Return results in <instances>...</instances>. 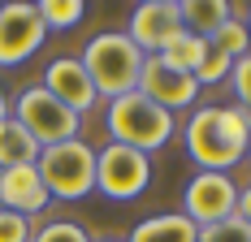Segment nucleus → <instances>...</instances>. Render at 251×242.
I'll use <instances>...</instances> for the list:
<instances>
[{
	"label": "nucleus",
	"mask_w": 251,
	"mask_h": 242,
	"mask_svg": "<svg viewBox=\"0 0 251 242\" xmlns=\"http://www.w3.org/2000/svg\"><path fill=\"white\" fill-rule=\"evenodd\" d=\"M182 139L200 173H229L243 156H251V125L243 108H221V104L195 108Z\"/></svg>",
	"instance_id": "1"
},
{
	"label": "nucleus",
	"mask_w": 251,
	"mask_h": 242,
	"mask_svg": "<svg viewBox=\"0 0 251 242\" xmlns=\"http://www.w3.org/2000/svg\"><path fill=\"white\" fill-rule=\"evenodd\" d=\"M82 70L91 78V87H96V96L104 99H117V96H130V91H139V73H143V52L134 48V39L126 35V30H104L96 35L87 48H82Z\"/></svg>",
	"instance_id": "2"
},
{
	"label": "nucleus",
	"mask_w": 251,
	"mask_h": 242,
	"mask_svg": "<svg viewBox=\"0 0 251 242\" xmlns=\"http://www.w3.org/2000/svg\"><path fill=\"white\" fill-rule=\"evenodd\" d=\"M104 125H108V143H122L151 156L156 147H165L174 139V113H165L160 104H151L148 96L130 91V96L108 99V113H104Z\"/></svg>",
	"instance_id": "3"
},
{
	"label": "nucleus",
	"mask_w": 251,
	"mask_h": 242,
	"mask_svg": "<svg viewBox=\"0 0 251 242\" xmlns=\"http://www.w3.org/2000/svg\"><path fill=\"white\" fill-rule=\"evenodd\" d=\"M35 169L44 177L52 199H87L96 191V147H87L82 139H70V143H56V147H44Z\"/></svg>",
	"instance_id": "4"
},
{
	"label": "nucleus",
	"mask_w": 251,
	"mask_h": 242,
	"mask_svg": "<svg viewBox=\"0 0 251 242\" xmlns=\"http://www.w3.org/2000/svg\"><path fill=\"white\" fill-rule=\"evenodd\" d=\"M9 117L18 121V125H22L39 147L70 143V139H78V130H82V117L70 113V108H65L56 96H48L44 87H26L22 96L13 99Z\"/></svg>",
	"instance_id": "5"
},
{
	"label": "nucleus",
	"mask_w": 251,
	"mask_h": 242,
	"mask_svg": "<svg viewBox=\"0 0 251 242\" xmlns=\"http://www.w3.org/2000/svg\"><path fill=\"white\" fill-rule=\"evenodd\" d=\"M151 182V156L134 151V147H122V143H108L96 151V191L108 194V199H139Z\"/></svg>",
	"instance_id": "6"
},
{
	"label": "nucleus",
	"mask_w": 251,
	"mask_h": 242,
	"mask_svg": "<svg viewBox=\"0 0 251 242\" xmlns=\"http://www.w3.org/2000/svg\"><path fill=\"white\" fill-rule=\"evenodd\" d=\"M44 39H48V26L35 4H26V0L0 4V70L30 61L44 48Z\"/></svg>",
	"instance_id": "7"
},
{
	"label": "nucleus",
	"mask_w": 251,
	"mask_h": 242,
	"mask_svg": "<svg viewBox=\"0 0 251 242\" xmlns=\"http://www.w3.org/2000/svg\"><path fill=\"white\" fill-rule=\"evenodd\" d=\"M238 208V186L229 173H195L182 191V217L195 225H217L234 217Z\"/></svg>",
	"instance_id": "8"
},
{
	"label": "nucleus",
	"mask_w": 251,
	"mask_h": 242,
	"mask_svg": "<svg viewBox=\"0 0 251 242\" xmlns=\"http://www.w3.org/2000/svg\"><path fill=\"white\" fill-rule=\"evenodd\" d=\"M134 48L143 56H160V52L182 35V13H177V0H143L134 13H130V30Z\"/></svg>",
	"instance_id": "9"
},
{
	"label": "nucleus",
	"mask_w": 251,
	"mask_h": 242,
	"mask_svg": "<svg viewBox=\"0 0 251 242\" xmlns=\"http://www.w3.org/2000/svg\"><path fill=\"white\" fill-rule=\"evenodd\" d=\"M139 96H148L151 104H160L165 113H177V108H191L200 99V82L191 73L169 70L160 56H148L143 61V73H139Z\"/></svg>",
	"instance_id": "10"
},
{
	"label": "nucleus",
	"mask_w": 251,
	"mask_h": 242,
	"mask_svg": "<svg viewBox=\"0 0 251 242\" xmlns=\"http://www.w3.org/2000/svg\"><path fill=\"white\" fill-rule=\"evenodd\" d=\"M39 87H44L48 96H56L70 113H78V117L100 104V96H96V87H91V78H87V70H82L78 56H56V61H48Z\"/></svg>",
	"instance_id": "11"
},
{
	"label": "nucleus",
	"mask_w": 251,
	"mask_h": 242,
	"mask_svg": "<svg viewBox=\"0 0 251 242\" xmlns=\"http://www.w3.org/2000/svg\"><path fill=\"white\" fill-rule=\"evenodd\" d=\"M48 186L35 165H18V169H0V208L18 212V217H39L48 208Z\"/></svg>",
	"instance_id": "12"
},
{
	"label": "nucleus",
	"mask_w": 251,
	"mask_h": 242,
	"mask_svg": "<svg viewBox=\"0 0 251 242\" xmlns=\"http://www.w3.org/2000/svg\"><path fill=\"white\" fill-rule=\"evenodd\" d=\"M238 4L229 0H177V13H182V30L200 35V39H212L221 26L234 18Z\"/></svg>",
	"instance_id": "13"
},
{
	"label": "nucleus",
	"mask_w": 251,
	"mask_h": 242,
	"mask_svg": "<svg viewBox=\"0 0 251 242\" xmlns=\"http://www.w3.org/2000/svg\"><path fill=\"white\" fill-rule=\"evenodd\" d=\"M195 238H200V225L186 220L182 212H169V217L139 220V225L130 229V238H126V242H195Z\"/></svg>",
	"instance_id": "14"
},
{
	"label": "nucleus",
	"mask_w": 251,
	"mask_h": 242,
	"mask_svg": "<svg viewBox=\"0 0 251 242\" xmlns=\"http://www.w3.org/2000/svg\"><path fill=\"white\" fill-rule=\"evenodd\" d=\"M39 151H44V147L35 143V139H30V134H26V130H22L13 117L0 121V169L35 165V160H39Z\"/></svg>",
	"instance_id": "15"
},
{
	"label": "nucleus",
	"mask_w": 251,
	"mask_h": 242,
	"mask_svg": "<svg viewBox=\"0 0 251 242\" xmlns=\"http://www.w3.org/2000/svg\"><path fill=\"white\" fill-rule=\"evenodd\" d=\"M203 48H208V39H200V35H191V30H182L169 48L160 52V61L169 65V70L177 73H191L195 78V70H200V61H203Z\"/></svg>",
	"instance_id": "16"
},
{
	"label": "nucleus",
	"mask_w": 251,
	"mask_h": 242,
	"mask_svg": "<svg viewBox=\"0 0 251 242\" xmlns=\"http://www.w3.org/2000/svg\"><path fill=\"white\" fill-rule=\"evenodd\" d=\"M35 9H39V18H44L48 30H70V26H78L82 13H87L82 0H39Z\"/></svg>",
	"instance_id": "17"
},
{
	"label": "nucleus",
	"mask_w": 251,
	"mask_h": 242,
	"mask_svg": "<svg viewBox=\"0 0 251 242\" xmlns=\"http://www.w3.org/2000/svg\"><path fill=\"white\" fill-rule=\"evenodd\" d=\"M208 44H217L226 56H234V61H238V56H247V52H251V30H247V22H243V18H229V22L221 26Z\"/></svg>",
	"instance_id": "18"
},
{
	"label": "nucleus",
	"mask_w": 251,
	"mask_h": 242,
	"mask_svg": "<svg viewBox=\"0 0 251 242\" xmlns=\"http://www.w3.org/2000/svg\"><path fill=\"white\" fill-rule=\"evenodd\" d=\"M229 70H234V56H226V52L217 48V44H208L203 48V61H200V70H195V82L200 87H212V82H226Z\"/></svg>",
	"instance_id": "19"
},
{
	"label": "nucleus",
	"mask_w": 251,
	"mask_h": 242,
	"mask_svg": "<svg viewBox=\"0 0 251 242\" xmlns=\"http://www.w3.org/2000/svg\"><path fill=\"white\" fill-rule=\"evenodd\" d=\"M195 242H251V225L243 217H226L217 225H200V238Z\"/></svg>",
	"instance_id": "20"
},
{
	"label": "nucleus",
	"mask_w": 251,
	"mask_h": 242,
	"mask_svg": "<svg viewBox=\"0 0 251 242\" xmlns=\"http://www.w3.org/2000/svg\"><path fill=\"white\" fill-rule=\"evenodd\" d=\"M30 242H91V234L82 225H74V220H52L39 234H30Z\"/></svg>",
	"instance_id": "21"
},
{
	"label": "nucleus",
	"mask_w": 251,
	"mask_h": 242,
	"mask_svg": "<svg viewBox=\"0 0 251 242\" xmlns=\"http://www.w3.org/2000/svg\"><path fill=\"white\" fill-rule=\"evenodd\" d=\"M229 82H234L238 108H243V113H251V52L234 61V70H229Z\"/></svg>",
	"instance_id": "22"
},
{
	"label": "nucleus",
	"mask_w": 251,
	"mask_h": 242,
	"mask_svg": "<svg viewBox=\"0 0 251 242\" xmlns=\"http://www.w3.org/2000/svg\"><path fill=\"white\" fill-rule=\"evenodd\" d=\"M0 242H30V220L0 208Z\"/></svg>",
	"instance_id": "23"
},
{
	"label": "nucleus",
	"mask_w": 251,
	"mask_h": 242,
	"mask_svg": "<svg viewBox=\"0 0 251 242\" xmlns=\"http://www.w3.org/2000/svg\"><path fill=\"white\" fill-rule=\"evenodd\" d=\"M234 217H243L251 225V186H243V191H238V208H234Z\"/></svg>",
	"instance_id": "24"
},
{
	"label": "nucleus",
	"mask_w": 251,
	"mask_h": 242,
	"mask_svg": "<svg viewBox=\"0 0 251 242\" xmlns=\"http://www.w3.org/2000/svg\"><path fill=\"white\" fill-rule=\"evenodd\" d=\"M9 117V104H4V96H0V121Z\"/></svg>",
	"instance_id": "25"
},
{
	"label": "nucleus",
	"mask_w": 251,
	"mask_h": 242,
	"mask_svg": "<svg viewBox=\"0 0 251 242\" xmlns=\"http://www.w3.org/2000/svg\"><path fill=\"white\" fill-rule=\"evenodd\" d=\"M91 242H126V238H91Z\"/></svg>",
	"instance_id": "26"
},
{
	"label": "nucleus",
	"mask_w": 251,
	"mask_h": 242,
	"mask_svg": "<svg viewBox=\"0 0 251 242\" xmlns=\"http://www.w3.org/2000/svg\"><path fill=\"white\" fill-rule=\"evenodd\" d=\"M247 30H251V4H247Z\"/></svg>",
	"instance_id": "27"
},
{
	"label": "nucleus",
	"mask_w": 251,
	"mask_h": 242,
	"mask_svg": "<svg viewBox=\"0 0 251 242\" xmlns=\"http://www.w3.org/2000/svg\"><path fill=\"white\" fill-rule=\"evenodd\" d=\"M247 160H251V156H247Z\"/></svg>",
	"instance_id": "28"
}]
</instances>
